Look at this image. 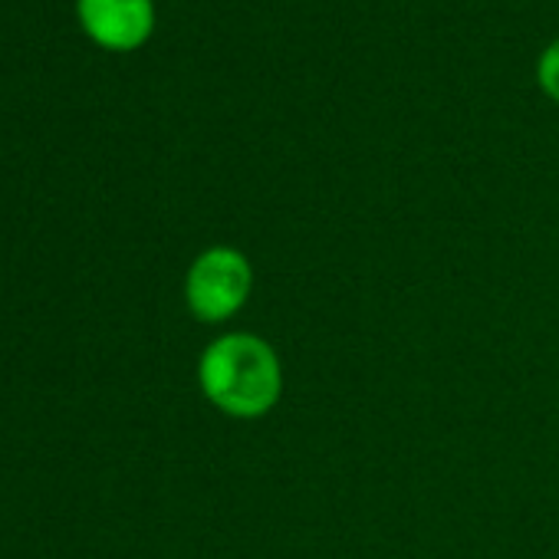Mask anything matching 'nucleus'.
I'll return each instance as SVG.
<instances>
[{"instance_id": "f03ea898", "label": "nucleus", "mask_w": 559, "mask_h": 559, "mask_svg": "<svg viewBox=\"0 0 559 559\" xmlns=\"http://www.w3.org/2000/svg\"><path fill=\"white\" fill-rule=\"evenodd\" d=\"M250 287L253 266L237 247H207L188 266L185 300L201 323H224L247 304Z\"/></svg>"}, {"instance_id": "20e7f679", "label": "nucleus", "mask_w": 559, "mask_h": 559, "mask_svg": "<svg viewBox=\"0 0 559 559\" xmlns=\"http://www.w3.org/2000/svg\"><path fill=\"white\" fill-rule=\"evenodd\" d=\"M536 76H539V86L549 99L559 103V40H552L543 57H539V67H536Z\"/></svg>"}, {"instance_id": "7ed1b4c3", "label": "nucleus", "mask_w": 559, "mask_h": 559, "mask_svg": "<svg viewBox=\"0 0 559 559\" xmlns=\"http://www.w3.org/2000/svg\"><path fill=\"white\" fill-rule=\"evenodd\" d=\"M83 31L106 50H139L155 31V0H76Z\"/></svg>"}, {"instance_id": "f257e3e1", "label": "nucleus", "mask_w": 559, "mask_h": 559, "mask_svg": "<svg viewBox=\"0 0 559 559\" xmlns=\"http://www.w3.org/2000/svg\"><path fill=\"white\" fill-rule=\"evenodd\" d=\"M204 399L230 418H260L284 392V369L276 353L250 333L214 340L198 362Z\"/></svg>"}]
</instances>
